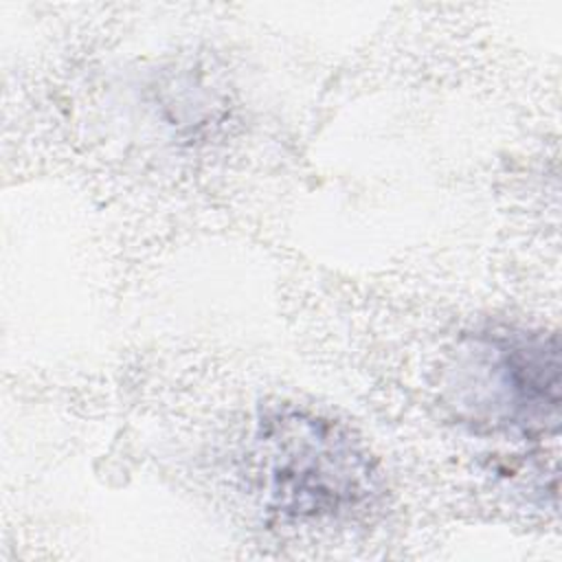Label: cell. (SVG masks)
<instances>
[{
    "mask_svg": "<svg viewBox=\"0 0 562 562\" xmlns=\"http://www.w3.org/2000/svg\"><path fill=\"white\" fill-rule=\"evenodd\" d=\"M255 463L268 505L288 518L349 514L375 487L362 446L338 424L299 408H277L259 422Z\"/></svg>",
    "mask_w": 562,
    "mask_h": 562,
    "instance_id": "1",
    "label": "cell"
},
{
    "mask_svg": "<svg viewBox=\"0 0 562 562\" xmlns=\"http://www.w3.org/2000/svg\"><path fill=\"white\" fill-rule=\"evenodd\" d=\"M454 402L468 419L522 435L555 432L560 349L547 331L503 329L476 336L457 362Z\"/></svg>",
    "mask_w": 562,
    "mask_h": 562,
    "instance_id": "2",
    "label": "cell"
}]
</instances>
